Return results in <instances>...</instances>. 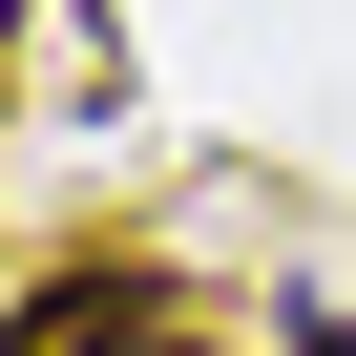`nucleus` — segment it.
Returning <instances> with one entry per match:
<instances>
[{"instance_id": "f257e3e1", "label": "nucleus", "mask_w": 356, "mask_h": 356, "mask_svg": "<svg viewBox=\"0 0 356 356\" xmlns=\"http://www.w3.org/2000/svg\"><path fill=\"white\" fill-rule=\"evenodd\" d=\"M0 356H147V273H42L0 314Z\"/></svg>"}, {"instance_id": "7ed1b4c3", "label": "nucleus", "mask_w": 356, "mask_h": 356, "mask_svg": "<svg viewBox=\"0 0 356 356\" xmlns=\"http://www.w3.org/2000/svg\"><path fill=\"white\" fill-rule=\"evenodd\" d=\"M147 356H210V335H147Z\"/></svg>"}, {"instance_id": "f03ea898", "label": "nucleus", "mask_w": 356, "mask_h": 356, "mask_svg": "<svg viewBox=\"0 0 356 356\" xmlns=\"http://www.w3.org/2000/svg\"><path fill=\"white\" fill-rule=\"evenodd\" d=\"M273 335H293V356H356V335H335V314H314V293H293V314H273Z\"/></svg>"}]
</instances>
